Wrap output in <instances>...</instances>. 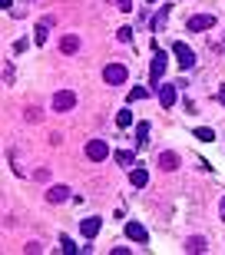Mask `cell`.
<instances>
[{"mask_svg": "<svg viewBox=\"0 0 225 255\" xmlns=\"http://www.w3.org/2000/svg\"><path fill=\"white\" fill-rule=\"evenodd\" d=\"M30 3H33V0H30Z\"/></svg>", "mask_w": 225, "mask_h": 255, "instance_id": "30", "label": "cell"}, {"mask_svg": "<svg viewBox=\"0 0 225 255\" xmlns=\"http://www.w3.org/2000/svg\"><path fill=\"white\" fill-rule=\"evenodd\" d=\"M116 37H119V43H132V30L129 27H119V30H116Z\"/></svg>", "mask_w": 225, "mask_h": 255, "instance_id": "22", "label": "cell"}, {"mask_svg": "<svg viewBox=\"0 0 225 255\" xmlns=\"http://www.w3.org/2000/svg\"><path fill=\"white\" fill-rule=\"evenodd\" d=\"M106 156H110V142H106V139H90V142H86V159L103 162Z\"/></svg>", "mask_w": 225, "mask_h": 255, "instance_id": "2", "label": "cell"}, {"mask_svg": "<svg viewBox=\"0 0 225 255\" xmlns=\"http://www.w3.org/2000/svg\"><path fill=\"white\" fill-rule=\"evenodd\" d=\"M172 53H176V60H179V66H182V70H192V63H196V53L189 50V43L176 40V43H172Z\"/></svg>", "mask_w": 225, "mask_h": 255, "instance_id": "3", "label": "cell"}, {"mask_svg": "<svg viewBox=\"0 0 225 255\" xmlns=\"http://www.w3.org/2000/svg\"><path fill=\"white\" fill-rule=\"evenodd\" d=\"M60 249H63V252H66V255H70V252H76V246H73V242H70V239H66V236H63V239H60Z\"/></svg>", "mask_w": 225, "mask_h": 255, "instance_id": "23", "label": "cell"}, {"mask_svg": "<svg viewBox=\"0 0 225 255\" xmlns=\"http://www.w3.org/2000/svg\"><path fill=\"white\" fill-rule=\"evenodd\" d=\"M126 236H129L132 242H139V246H146V242H149V232H146L139 222H126Z\"/></svg>", "mask_w": 225, "mask_h": 255, "instance_id": "7", "label": "cell"}, {"mask_svg": "<svg viewBox=\"0 0 225 255\" xmlns=\"http://www.w3.org/2000/svg\"><path fill=\"white\" fill-rule=\"evenodd\" d=\"M159 169L162 172H176L179 169V156H176V152H166V149H162L159 152Z\"/></svg>", "mask_w": 225, "mask_h": 255, "instance_id": "10", "label": "cell"}, {"mask_svg": "<svg viewBox=\"0 0 225 255\" xmlns=\"http://www.w3.org/2000/svg\"><path fill=\"white\" fill-rule=\"evenodd\" d=\"M60 50H63V53H76V50H80V37H76V33H66V37L60 40Z\"/></svg>", "mask_w": 225, "mask_h": 255, "instance_id": "12", "label": "cell"}, {"mask_svg": "<svg viewBox=\"0 0 225 255\" xmlns=\"http://www.w3.org/2000/svg\"><path fill=\"white\" fill-rule=\"evenodd\" d=\"M0 7H3V10H10V7H13V3H10V0H0Z\"/></svg>", "mask_w": 225, "mask_h": 255, "instance_id": "26", "label": "cell"}, {"mask_svg": "<svg viewBox=\"0 0 225 255\" xmlns=\"http://www.w3.org/2000/svg\"><path fill=\"white\" fill-rule=\"evenodd\" d=\"M100 226H103V219H100V216H90V219H83V222H80V232H83V239H93L96 232H100Z\"/></svg>", "mask_w": 225, "mask_h": 255, "instance_id": "8", "label": "cell"}, {"mask_svg": "<svg viewBox=\"0 0 225 255\" xmlns=\"http://www.w3.org/2000/svg\"><path fill=\"white\" fill-rule=\"evenodd\" d=\"M216 27V17L212 13H196V17H189V30L199 33V30H212Z\"/></svg>", "mask_w": 225, "mask_h": 255, "instance_id": "6", "label": "cell"}, {"mask_svg": "<svg viewBox=\"0 0 225 255\" xmlns=\"http://www.w3.org/2000/svg\"><path fill=\"white\" fill-rule=\"evenodd\" d=\"M146 96H149L146 86H132V90H129V100H146Z\"/></svg>", "mask_w": 225, "mask_h": 255, "instance_id": "21", "label": "cell"}, {"mask_svg": "<svg viewBox=\"0 0 225 255\" xmlns=\"http://www.w3.org/2000/svg\"><path fill=\"white\" fill-rule=\"evenodd\" d=\"M50 23H53V20H43V23L33 30V40H37V43H47V30H50Z\"/></svg>", "mask_w": 225, "mask_h": 255, "instance_id": "16", "label": "cell"}, {"mask_svg": "<svg viewBox=\"0 0 225 255\" xmlns=\"http://www.w3.org/2000/svg\"><path fill=\"white\" fill-rule=\"evenodd\" d=\"M156 96H159V103H162V106H172V103H176V86L159 83V86H156Z\"/></svg>", "mask_w": 225, "mask_h": 255, "instance_id": "9", "label": "cell"}, {"mask_svg": "<svg viewBox=\"0 0 225 255\" xmlns=\"http://www.w3.org/2000/svg\"><path fill=\"white\" fill-rule=\"evenodd\" d=\"M116 3H119L122 13H129V10H132V0H116Z\"/></svg>", "mask_w": 225, "mask_h": 255, "instance_id": "25", "label": "cell"}, {"mask_svg": "<svg viewBox=\"0 0 225 255\" xmlns=\"http://www.w3.org/2000/svg\"><path fill=\"white\" fill-rule=\"evenodd\" d=\"M66 199H70V189H66V186H50L47 189V202H66Z\"/></svg>", "mask_w": 225, "mask_h": 255, "instance_id": "11", "label": "cell"}, {"mask_svg": "<svg viewBox=\"0 0 225 255\" xmlns=\"http://www.w3.org/2000/svg\"><path fill=\"white\" fill-rule=\"evenodd\" d=\"M103 80H106L110 86H119V83H126V66H122V63H110V66L103 70Z\"/></svg>", "mask_w": 225, "mask_h": 255, "instance_id": "5", "label": "cell"}, {"mask_svg": "<svg viewBox=\"0 0 225 255\" xmlns=\"http://www.w3.org/2000/svg\"><path fill=\"white\" fill-rule=\"evenodd\" d=\"M27 123H40V110H27Z\"/></svg>", "mask_w": 225, "mask_h": 255, "instance_id": "24", "label": "cell"}, {"mask_svg": "<svg viewBox=\"0 0 225 255\" xmlns=\"http://www.w3.org/2000/svg\"><path fill=\"white\" fill-rule=\"evenodd\" d=\"M136 146H149V123H139L136 126Z\"/></svg>", "mask_w": 225, "mask_h": 255, "instance_id": "14", "label": "cell"}, {"mask_svg": "<svg viewBox=\"0 0 225 255\" xmlns=\"http://www.w3.org/2000/svg\"><path fill=\"white\" fill-rule=\"evenodd\" d=\"M166 53H162L159 47L152 50V66H149V80H152V86H159L162 83V76H166Z\"/></svg>", "mask_w": 225, "mask_h": 255, "instance_id": "1", "label": "cell"}, {"mask_svg": "<svg viewBox=\"0 0 225 255\" xmlns=\"http://www.w3.org/2000/svg\"><path fill=\"white\" fill-rule=\"evenodd\" d=\"M206 249H209V242L202 236H196V239H189V242H186V252H206Z\"/></svg>", "mask_w": 225, "mask_h": 255, "instance_id": "15", "label": "cell"}, {"mask_svg": "<svg viewBox=\"0 0 225 255\" xmlns=\"http://www.w3.org/2000/svg\"><path fill=\"white\" fill-rule=\"evenodd\" d=\"M219 100H222V103H225V86H219Z\"/></svg>", "mask_w": 225, "mask_h": 255, "instance_id": "27", "label": "cell"}, {"mask_svg": "<svg viewBox=\"0 0 225 255\" xmlns=\"http://www.w3.org/2000/svg\"><path fill=\"white\" fill-rule=\"evenodd\" d=\"M116 126H122V129L132 126V113H129V110H119V113H116Z\"/></svg>", "mask_w": 225, "mask_h": 255, "instance_id": "20", "label": "cell"}, {"mask_svg": "<svg viewBox=\"0 0 225 255\" xmlns=\"http://www.w3.org/2000/svg\"><path fill=\"white\" fill-rule=\"evenodd\" d=\"M116 162H119V166H132V162H136V156H132L129 149H119V152H116Z\"/></svg>", "mask_w": 225, "mask_h": 255, "instance_id": "19", "label": "cell"}, {"mask_svg": "<svg viewBox=\"0 0 225 255\" xmlns=\"http://www.w3.org/2000/svg\"><path fill=\"white\" fill-rule=\"evenodd\" d=\"M76 106V93L73 90H60V93L53 96V110L56 113H66V110H73Z\"/></svg>", "mask_w": 225, "mask_h": 255, "instance_id": "4", "label": "cell"}, {"mask_svg": "<svg viewBox=\"0 0 225 255\" xmlns=\"http://www.w3.org/2000/svg\"><path fill=\"white\" fill-rule=\"evenodd\" d=\"M146 3H156V0H146Z\"/></svg>", "mask_w": 225, "mask_h": 255, "instance_id": "29", "label": "cell"}, {"mask_svg": "<svg viewBox=\"0 0 225 255\" xmlns=\"http://www.w3.org/2000/svg\"><path fill=\"white\" fill-rule=\"evenodd\" d=\"M192 136H196V139H199V142H212V139H216V132L209 129V126H199V129H196V132H192Z\"/></svg>", "mask_w": 225, "mask_h": 255, "instance_id": "17", "label": "cell"}, {"mask_svg": "<svg viewBox=\"0 0 225 255\" xmlns=\"http://www.w3.org/2000/svg\"><path fill=\"white\" fill-rule=\"evenodd\" d=\"M222 222H225V196H222Z\"/></svg>", "mask_w": 225, "mask_h": 255, "instance_id": "28", "label": "cell"}, {"mask_svg": "<svg viewBox=\"0 0 225 255\" xmlns=\"http://www.w3.org/2000/svg\"><path fill=\"white\" fill-rule=\"evenodd\" d=\"M166 20H169V7H166V10H159V13H156V20H152V30H156V33H159V30L166 27Z\"/></svg>", "mask_w": 225, "mask_h": 255, "instance_id": "18", "label": "cell"}, {"mask_svg": "<svg viewBox=\"0 0 225 255\" xmlns=\"http://www.w3.org/2000/svg\"><path fill=\"white\" fill-rule=\"evenodd\" d=\"M129 182H132V186H136V189H142V186L149 182V172H146V169H142V166H139V169H132V172H129Z\"/></svg>", "mask_w": 225, "mask_h": 255, "instance_id": "13", "label": "cell"}]
</instances>
